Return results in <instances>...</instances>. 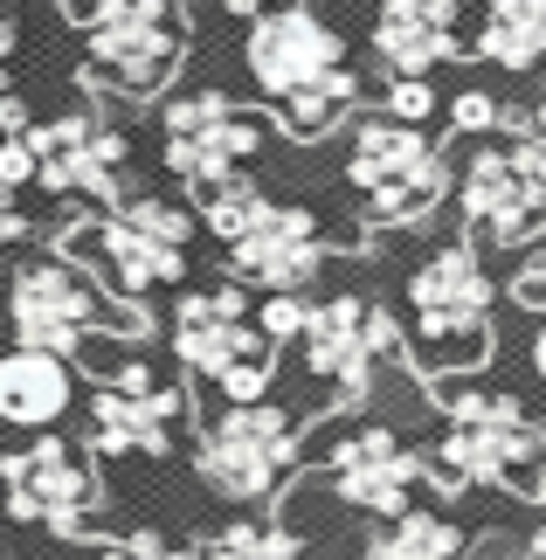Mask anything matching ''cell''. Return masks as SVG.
<instances>
[{"mask_svg": "<svg viewBox=\"0 0 546 560\" xmlns=\"http://www.w3.org/2000/svg\"><path fill=\"white\" fill-rule=\"evenodd\" d=\"M249 70L256 83L283 104V132L291 139H318L333 132L339 112L353 104V70L339 56V35L325 28L312 8H270L249 28Z\"/></svg>", "mask_w": 546, "mask_h": 560, "instance_id": "6da1fadb", "label": "cell"}, {"mask_svg": "<svg viewBox=\"0 0 546 560\" xmlns=\"http://www.w3.org/2000/svg\"><path fill=\"white\" fill-rule=\"evenodd\" d=\"M422 478H435L443 491L498 485V491H512V499H546V429L512 395L471 387V395L450 401L443 443H435V457L422 464Z\"/></svg>", "mask_w": 546, "mask_h": 560, "instance_id": "7a4b0ae2", "label": "cell"}, {"mask_svg": "<svg viewBox=\"0 0 546 560\" xmlns=\"http://www.w3.org/2000/svg\"><path fill=\"white\" fill-rule=\"evenodd\" d=\"M408 326L422 347V368H477L485 360V326H491V277L477 270L464 243L435 249L408 277Z\"/></svg>", "mask_w": 546, "mask_h": 560, "instance_id": "3957f363", "label": "cell"}, {"mask_svg": "<svg viewBox=\"0 0 546 560\" xmlns=\"http://www.w3.org/2000/svg\"><path fill=\"white\" fill-rule=\"evenodd\" d=\"M173 347L194 374H208L229 401H264L270 368H277V347L270 332L256 326L249 298L222 284V291H194L181 312H173Z\"/></svg>", "mask_w": 546, "mask_h": 560, "instance_id": "277c9868", "label": "cell"}, {"mask_svg": "<svg viewBox=\"0 0 546 560\" xmlns=\"http://www.w3.org/2000/svg\"><path fill=\"white\" fill-rule=\"evenodd\" d=\"M464 222L491 243H533L546 229V132H519V139H491L464 160L456 180Z\"/></svg>", "mask_w": 546, "mask_h": 560, "instance_id": "5b68a950", "label": "cell"}, {"mask_svg": "<svg viewBox=\"0 0 546 560\" xmlns=\"http://www.w3.org/2000/svg\"><path fill=\"white\" fill-rule=\"evenodd\" d=\"M187 14L181 0H97L91 14V70L125 97H152L181 70Z\"/></svg>", "mask_w": 546, "mask_h": 560, "instance_id": "8992f818", "label": "cell"}, {"mask_svg": "<svg viewBox=\"0 0 546 560\" xmlns=\"http://www.w3.org/2000/svg\"><path fill=\"white\" fill-rule=\"evenodd\" d=\"M346 174L367 194V208L381 222H422V214L443 201V160L435 145L402 118H367L353 132V153H346Z\"/></svg>", "mask_w": 546, "mask_h": 560, "instance_id": "52a82bcc", "label": "cell"}, {"mask_svg": "<svg viewBox=\"0 0 546 560\" xmlns=\"http://www.w3.org/2000/svg\"><path fill=\"white\" fill-rule=\"evenodd\" d=\"M298 464V429L277 401H235L201 436V478L229 499H270Z\"/></svg>", "mask_w": 546, "mask_h": 560, "instance_id": "ba28073f", "label": "cell"}, {"mask_svg": "<svg viewBox=\"0 0 546 560\" xmlns=\"http://www.w3.org/2000/svg\"><path fill=\"white\" fill-rule=\"evenodd\" d=\"M70 249L97 256V270L118 291H152L187 270V214L173 201H125L97 229H77Z\"/></svg>", "mask_w": 546, "mask_h": 560, "instance_id": "9c48e42d", "label": "cell"}, {"mask_svg": "<svg viewBox=\"0 0 546 560\" xmlns=\"http://www.w3.org/2000/svg\"><path fill=\"white\" fill-rule=\"evenodd\" d=\"M0 491H8V512L28 526H49L56 540H83L97 526V478L91 464L77 457L70 443L42 436L14 457H0Z\"/></svg>", "mask_w": 546, "mask_h": 560, "instance_id": "30bf717a", "label": "cell"}, {"mask_svg": "<svg viewBox=\"0 0 546 560\" xmlns=\"http://www.w3.org/2000/svg\"><path fill=\"white\" fill-rule=\"evenodd\" d=\"M8 318L21 332V347H49V353H77L83 339L104 326V298L62 264V256H35L14 270L8 291Z\"/></svg>", "mask_w": 546, "mask_h": 560, "instance_id": "8fae6325", "label": "cell"}, {"mask_svg": "<svg viewBox=\"0 0 546 560\" xmlns=\"http://www.w3.org/2000/svg\"><path fill=\"white\" fill-rule=\"evenodd\" d=\"M298 347H304V368L318 381H333L339 395H367L387 347H395V326H387V312L367 305V298H333V305L304 312Z\"/></svg>", "mask_w": 546, "mask_h": 560, "instance_id": "7c38bea8", "label": "cell"}, {"mask_svg": "<svg viewBox=\"0 0 546 560\" xmlns=\"http://www.w3.org/2000/svg\"><path fill=\"white\" fill-rule=\"evenodd\" d=\"M21 132H28V153H35V180L49 194H91V201H104L125 174V132L104 125L97 112H70L56 125H21Z\"/></svg>", "mask_w": 546, "mask_h": 560, "instance_id": "4fadbf2b", "label": "cell"}, {"mask_svg": "<svg viewBox=\"0 0 546 560\" xmlns=\"http://www.w3.org/2000/svg\"><path fill=\"white\" fill-rule=\"evenodd\" d=\"M256 145H264V125H256L249 112H235V104H222V97L166 104V166L187 187L243 174V160L256 153Z\"/></svg>", "mask_w": 546, "mask_h": 560, "instance_id": "5bb4252c", "label": "cell"}, {"mask_svg": "<svg viewBox=\"0 0 546 560\" xmlns=\"http://www.w3.org/2000/svg\"><path fill=\"white\" fill-rule=\"evenodd\" d=\"M187 416V395L173 381L160 374H118L112 387H97V401H91V429H97V450L104 457H125V450H173V429H181Z\"/></svg>", "mask_w": 546, "mask_h": 560, "instance_id": "9a60e30c", "label": "cell"}, {"mask_svg": "<svg viewBox=\"0 0 546 560\" xmlns=\"http://www.w3.org/2000/svg\"><path fill=\"white\" fill-rule=\"evenodd\" d=\"M229 264H235V277H249L256 291H304L325 264V235L304 208H264L229 243Z\"/></svg>", "mask_w": 546, "mask_h": 560, "instance_id": "2e32d148", "label": "cell"}, {"mask_svg": "<svg viewBox=\"0 0 546 560\" xmlns=\"http://www.w3.org/2000/svg\"><path fill=\"white\" fill-rule=\"evenodd\" d=\"M422 485V457L395 436V429L367 422V429H346L333 443V491L360 512H402L408 491Z\"/></svg>", "mask_w": 546, "mask_h": 560, "instance_id": "e0dca14e", "label": "cell"}, {"mask_svg": "<svg viewBox=\"0 0 546 560\" xmlns=\"http://www.w3.org/2000/svg\"><path fill=\"white\" fill-rule=\"evenodd\" d=\"M374 49L395 77H422L464 49V0H381Z\"/></svg>", "mask_w": 546, "mask_h": 560, "instance_id": "ac0fdd59", "label": "cell"}, {"mask_svg": "<svg viewBox=\"0 0 546 560\" xmlns=\"http://www.w3.org/2000/svg\"><path fill=\"white\" fill-rule=\"evenodd\" d=\"M70 401H77L70 353H49V347H14L8 360H0V422L49 429V422H56Z\"/></svg>", "mask_w": 546, "mask_h": 560, "instance_id": "d6986e66", "label": "cell"}, {"mask_svg": "<svg viewBox=\"0 0 546 560\" xmlns=\"http://www.w3.org/2000/svg\"><path fill=\"white\" fill-rule=\"evenodd\" d=\"M477 49L506 70H526L546 56V0H485V28H477Z\"/></svg>", "mask_w": 546, "mask_h": 560, "instance_id": "ffe728a7", "label": "cell"}, {"mask_svg": "<svg viewBox=\"0 0 546 560\" xmlns=\"http://www.w3.org/2000/svg\"><path fill=\"white\" fill-rule=\"evenodd\" d=\"M374 560H464V533H456L443 512H395V526L381 533L374 547H367Z\"/></svg>", "mask_w": 546, "mask_h": 560, "instance_id": "44dd1931", "label": "cell"}, {"mask_svg": "<svg viewBox=\"0 0 546 560\" xmlns=\"http://www.w3.org/2000/svg\"><path fill=\"white\" fill-rule=\"evenodd\" d=\"M194 201H201V222L222 235V243H235V235H243L256 214H264L270 201H264V187L256 180H243V174H222V180H201L194 187Z\"/></svg>", "mask_w": 546, "mask_h": 560, "instance_id": "7402d4cb", "label": "cell"}, {"mask_svg": "<svg viewBox=\"0 0 546 560\" xmlns=\"http://www.w3.org/2000/svg\"><path fill=\"white\" fill-rule=\"evenodd\" d=\"M201 560H298V540L283 526H264V520H243L229 533H214L201 547Z\"/></svg>", "mask_w": 546, "mask_h": 560, "instance_id": "603a6c76", "label": "cell"}, {"mask_svg": "<svg viewBox=\"0 0 546 560\" xmlns=\"http://www.w3.org/2000/svg\"><path fill=\"white\" fill-rule=\"evenodd\" d=\"M304 312H312V305H298V291H264V312H256V326L270 332V347H283V339L304 332Z\"/></svg>", "mask_w": 546, "mask_h": 560, "instance_id": "cb8c5ba5", "label": "cell"}, {"mask_svg": "<svg viewBox=\"0 0 546 560\" xmlns=\"http://www.w3.org/2000/svg\"><path fill=\"white\" fill-rule=\"evenodd\" d=\"M104 560H187V553H173L160 533H132V540H118V547H104Z\"/></svg>", "mask_w": 546, "mask_h": 560, "instance_id": "d4e9b609", "label": "cell"}, {"mask_svg": "<svg viewBox=\"0 0 546 560\" xmlns=\"http://www.w3.org/2000/svg\"><path fill=\"white\" fill-rule=\"evenodd\" d=\"M387 104H395V118H402V125H415V118H429V112H435V104H429V83H422V77H402Z\"/></svg>", "mask_w": 546, "mask_h": 560, "instance_id": "484cf974", "label": "cell"}, {"mask_svg": "<svg viewBox=\"0 0 546 560\" xmlns=\"http://www.w3.org/2000/svg\"><path fill=\"white\" fill-rule=\"evenodd\" d=\"M519 298H526V305H546V256H533V264L519 270Z\"/></svg>", "mask_w": 546, "mask_h": 560, "instance_id": "4316f807", "label": "cell"}, {"mask_svg": "<svg viewBox=\"0 0 546 560\" xmlns=\"http://www.w3.org/2000/svg\"><path fill=\"white\" fill-rule=\"evenodd\" d=\"M498 118V104H485V97H456V125H471V132H477V125H491Z\"/></svg>", "mask_w": 546, "mask_h": 560, "instance_id": "83f0119b", "label": "cell"}, {"mask_svg": "<svg viewBox=\"0 0 546 560\" xmlns=\"http://www.w3.org/2000/svg\"><path fill=\"white\" fill-rule=\"evenodd\" d=\"M21 235V208H14V187L0 180V243H14Z\"/></svg>", "mask_w": 546, "mask_h": 560, "instance_id": "f1b7e54d", "label": "cell"}, {"mask_svg": "<svg viewBox=\"0 0 546 560\" xmlns=\"http://www.w3.org/2000/svg\"><path fill=\"white\" fill-rule=\"evenodd\" d=\"M8 56H14V21L0 14V83H8Z\"/></svg>", "mask_w": 546, "mask_h": 560, "instance_id": "f546056e", "label": "cell"}, {"mask_svg": "<svg viewBox=\"0 0 546 560\" xmlns=\"http://www.w3.org/2000/svg\"><path fill=\"white\" fill-rule=\"evenodd\" d=\"M229 8H235V14H264L270 0H229Z\"/></svg>", "mask_w": 546, "mask_h": 560, "instance_id": "4dcf8cb0", "label": "cell"}, {"mask_svg": "<svg viewBox=\"0 0 546 560\" xmlns=\"http://www.w3.org/2000/svg\"><path fill=\"white\" fill-rule=\"evenodd\" d=\"M533 368H539V381H546V332L533 339Z\"/></svg>", "mask_w": 546, "mask_h": 560, "instance_id": "1f68e13d", "label": "cell"}, {"mask_svg": "<svg viewBox=\"0 0 546 560\" xmlns=\"http://www.w3.org/2000/svg\"><path fill=\"white\" fill-rule=\"evenodd\" d=\"M62 14H97V0H62Z\"/></svg>", "mask_w": 546, "mask_h": 560, "instance_id": "d6a6232c", "label": "cell"}, {"mask_svg": "<svg viewBox=\"0 0 546 560\" xmlns=\"http://www.w3.org/2000/svg\"><path fill=\"white\" fill-rule=\"evenodd\" d=\"M526 560H546V526L533 533V547H526Z\"/></svg>", "mask_w": 546, "mask_h": 560, "instance_id": "836d02e7", "label": "cell"}, {"mask_svg": "<svg viewBox=\"0 0 546 560\" xmlns=\"http://www.w3.org/2000/svg\"><path fill=\"white\" fill-rule=\"evenodd\" d=\"M539 132H546V104H539Z\"/></svg>", "mask_w": 546, "mask_h": 560, "instance_id": "e575fe53", "label": "cell"}]
</instances>
